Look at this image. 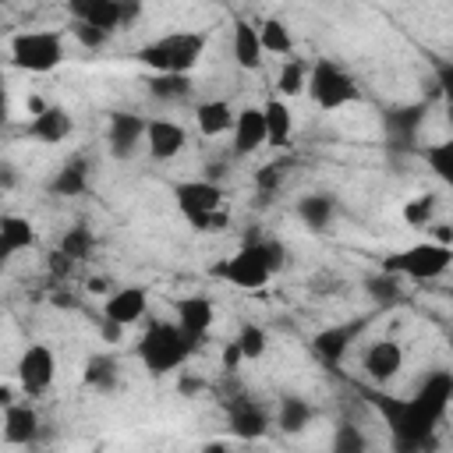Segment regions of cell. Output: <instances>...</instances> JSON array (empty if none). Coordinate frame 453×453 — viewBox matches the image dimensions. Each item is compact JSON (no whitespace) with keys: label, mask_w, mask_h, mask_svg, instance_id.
Returning <instances> with one entry per match:
<instances>
[{"label":"cell","mask_w":453,"mask_h":453,"mask_svg":"<svg viewBox=\"0 0 453 453\" xmlns=\"http://www.w3.org/2000/svg\"><path fill=\"white\" fill-rule=\"evenodd\" d=\"M449 400H453V375L449 372H432L411 400H389V396L379 393V411L386 414L396 442L403 449H414V446L428 442V435L442 421Z\"/></svg>","instance_id":"obj_1"},{"label":"cell","mask_w":453,"mask_h":453,"mask_svg":"<svg viewBox=\"0 0 453 453\" xmlns=\"http://www.w3.org/2000/svg\"><path fill=\"white\" fill-rule=\"evenodd\" d=\"M283 265H287V255L276 241H255V244H244L241 251H234L230 258L216 262L212 273L237 290H262Z\"/></svg>","instance_id":"obj_2"},{"label":"cell","mask_w":453,"mask_h":453,"mask_svg":"<svg viewBox=\"0 0 453 453\" xmlns=\"http://www.w3.org/2000/svg\"><path fill=\"white\" fill-rule=\"evenodd\" d=\"M198 347V336H191L180 322H149L138 340V357L149 368V375H166L180 368Z\"/></svg>","instance_id":"obj_3"},{"label":"cell","mask_w":453,"mask_h":453,"mask_svg":"<svg viewBox=\"0 0 453 453\" xmlns=\"http://www.w3.org/2000/svg\"><path fill=\"white\" fill-rule=\"evenodd\" d=\"M209 35L205 32H166L152 42H145L134 57L138 64L152 71H170V74H191V67L202 60Z\"/></svg>","instance_id":"obj_4"},{"label":"cell","mask_w":453,"mask_h":453,"mask_svg":"<svg viewBox=\"0 0 453 453\" xmlns=\"http://www.w3.org/2000/svg\"><path fill=\"white\" fill-rule=\"evenodd\" d=\"M449 265H453V244H442V241H421L382 258V269L403 280H439Z\"/></svg>","instance_id":"obj_5"},{"label":"cell","mask_w":453,"mask_h":453,"mask_svg":"<svg viewBox=\"0 0 453 453\" xmlns=\"http://www.w3.org/2000/svg\"><path fill=\"white\" fill-rule=\"evenodd\" d=\"M11 50V64L32 74H46L53 67H60L64 60V35L53 28H32V32H18L7 42Z\"/></svg>","instance_id":"obj_6"},{"label":"cell","mask_w":453,"mask_h":453,"mask_svg":"<svg viewBox=\"0 0 453 453\" xmlns=\"http://www.w3.org/2000/svg\"><path fill=\"white\" fill-rule=\"evenodd\" d=\"M308 96L319 110H340V106H350L361 99V88L357 81L350 78L347 67H340L336 60L329 57H319L308 71Z\"/></svg>","instance_id":"obj_7"},{"label":"cell","mask_w":453,"mask_h":453,"mask_svg":"<svg viewBox=\"0 0 453 453\" xmlns=\"http://www.w3.org/2000/svg\"><path fill=\"white\" fill-rule=\"evenodd\" d=\"M173 202L195 230L209 234L216 230V212L223 209V188L212 180H180L173 184Z\"/></svg>","instance_id":"obj_8"},{"label":"cell","mask_w":453,"mask_h":453,"mask_svg":"<svg viewBox=\"0 0 453 453\" xmlns=\"http://www.w3.org/2000/svg\"><path fill=\"white\" fill-rule=\"evenodd\" d=\"M14 375H18V386H21L25 396H42L53 386V379H57V357H53V350L46 343H28L21 350V357H18Z\"/></svg>","instance_id":"obj_9"},{"label":"cell","mask_w":453,"mask_h":453,"mask_svg":"<svg viewBox=\"0 0 453 453\" xmlns=\"http://www.w3.org/2000/svg\"><path fill=\"white\" fill-rule=\"evenodd\" d=\"M145 131H149L145 117L127 113V110H113L110 120H106V149H110V156L113 159H131L142 149Z\"/></svg>","instance_id":"obj_10"},{"label":"cell","mask_w":453,"mask_h":453,"mask_svg":"<svg viewBox=\"0 0 453 453\" xmlns=\"http://www.w3.org/2000/svg\"><path fill=\"white\" fill-rule=\"evenodd\" d=\"M234 152L237 156H251L258 152L262 145H269V127H265V110L262 106H244L237 110V120H234Z\"/></svg>","instance_id":"obj_11"},{"label":"cell","mask_w":453,"mask_h":453,"mask_svg":"<svg viewBox=\"0 0 453 453\" xmlns=\"http://www.w3.org/2000/svg\"><path fill=\"white\" fill-rule=\"evenodd\" d=\"M145 311H149V290L138 287V283L110 290V297H106V304H103V319L120 322V326H134V322H142Z\"/></svg>","instance_id":"obj_12"},{"label":"cell","mask_w":453,"mask_h":453,"mask_svg":"<svg viewBox=\"0 0 453 453\" xmlns=\"http://www.w3.org/2000/svg\"><path fill=\"white\" fill-rule=\"evenodd\" d=\"M188 145V131L177 124V120H166V117H156L149 120V131H145V149L156 163H170L173 156H180V149Z\"/></svg>","instance_id":"obj_13"},{"label":"cell","mask_w":453,"mask_h":453,"mask_svg":"<svg viewBox=\"0 0 453 453\" xmlns=\"http://www.w3.org/2000/svg\"><path fill=\"white\" fill-rule=\"evenodd\" d=\"M368 326V319H354V322H343V326H329V329H322L315 340H311V350L326 361V365H336L343 354H347V347L357 340V333Z\"/></svg>","instance_id":"obj_14"},{"label":"cell","mask_w":453,"mask_h":453,"mask_svg":"<svg viewBox=\"0 0 453 453\" xmlns=\"http://www.w3.org/2000/svg\"><path fill=\"white\" fill-rule=\"evenodd\" d=\"M400 368H403V347L396 340H375V343H368V350H365V372H368V379L389 382V379L400 375Z\"/></svg>","instance_id":"obj_15"},{"label":"cell","mask_w":453,"mask_h":453,"mask_svg":"<svg viewBox=\"0 0 453 453\" xmlns=\"http://www.w3.org/2000/svg\"><path fill=\"white\" fill-rule=\"evenodd\" d=\"M25 131H28V138H35L42 145H57L74 131V120H71V113L64 106H46L28 120Z\"/></svg>","instance_id":"obj_16"},{"label":"cell","mask_w":453,"mask_h":453,"mask_svg":"<svg viewBox=\"0 0 453 453\" xmlns=\"http://www.w3.org/2000/svg\"><path fill=\"white\" fill-rule=\"evenodd\" d=\"M39 432V414L28 403H4V442L11 446H28Z\"/></svg>","instance_id":"obj_17"},{"label":"cell","mask_w":453,"mask_h":453,"mask_svg":"<svg viewBox=\"0 0 453 453\" xmlns=\"http://www.w3.org/2000/svg\"><path fill=\"white\" fill-rule=\"evenodd\" d=\"M230 50H234L237 67L255 71V67L262 64V53H265L262 35H258V25H251V21L237 18V21H234V39H230Z\"/></svg>","instance_id":"obj_18"},{"label":"cell","mask_w":453,"mask_h":453,"mask_svg":"<svg viewBox=\"0 0 453 453\" xmlns=\"http://www.w3.org/2000/svg\"><path fill=\"white\" fill-rule=\"evenodd\" d=\"M35 244V226L28 223V216H14L4 212L0 216V258H14L18 251Z\"/></svg>","instance_id":"obj_19"},{"label":"cell","mask_w":453,"mask_h":453,"mask_svg":"<svg viewBox=\"0 0 453 453\" xmlns=\"http://www.w3.org/2000/svg\"><path fill=\"white\" fill-rule=\"evenodd\" d=\"M226 414H230V432L237 439H258L269 428V414L255 400H234Z\"/></svg>","instance_id":"obj_20"},{"label":"cell","mask_w":453,"mask_h":453,"mask_svg":"<svg viewBox=\"0 0 453 453\" xmlns=\"http://www.w3.org/2000/svg\"><path fill=\"white\" fill-rule=\"evenodd\" d=\"M177 322L191 333V336H205L209 333V326H212V319H216V308H212V301L209 297H202V294H191V297H180L177 304Z\"/></svg>","instance_id":"obj_21"},{"label":"cell","mask_w":453,"mask_h":453,"mask_svg":"<svg viewBox=\"0 0 453 453\" xmlns=\"http://www.w3.org/2000/svg\"><path fill=\"white\" fill-rule=\"evenodd\" d=\"M195 120H198V131H202L205 138H216V134H226V131H234L237 110H234L226 99H209V103H198V110H195Z\"/></svg>","instance_id":"obj_22"},{"label":"cell","mask_w":453,"mask_h":453,"mask_svg":"<svg viewBox=\"0 0 453 453\" xmlns=\"http://www.w3.org/2000/svg\"><path fill=\"white\" fill-rule=\"evenodd\" d=\"M85 188H88V159H81V156L67 159L57 170V177L50 180V191L60 198H78V195H85Z\"/></svg>","instance_id":"obj_23"},{"label":"cell","mask_w":453,"mask_h":453,"mask_svg":"<svg viewBox=\"0 0 453 453\" xmlns=\"http://www.w3.org/2000/svg\"><path fill=\"white\" fill-rule=\"evenodd\" d=\"M297 216H301V223H304L308 230L322 234V230H329V223H333V216H336V202H333L329 195H304V198L297 202Z\"/></svg>","instance_id":"obj_24"},{"label":"cell","mask_w":453,"mask_h":453,"mask_svg":"<svg viewBox=\"0 0 453 453\" xmlns=\"http://www.w3.org/2000/svg\"><path fill=\"white\" fill-rule=\"evenodd\" d=\"M265 127H269V145L273 149H283L287 142H290V134H294V113H290V106L276 96V99H269L265 106Z\"/></svg>","instance_id":"obj_25"},{"label":"cell","mask_w":453,"mask_h":453,"mask_svg":"<svg viewBox=\"0 0 453 453\" xmlns=\"http://www.w3.org/2000/svg\"><path fill=\"white\" fill-rule=\"evenodd\" d=\"M145 88L159 103H177V99L191 96V78L188 74H170V71H152V78L145 81Z\"/></svg>","instance_id":"obj_26"},{"label":"cell","mask_w":453,"mask_h":453,"mask_svg":"<svg viewBox=\"0 0 453 453\" xmlns=\"http://www.w3.org/2000/svg\"><path fill=\"white\" fill-rule=\"evenodd\" d=\"M311 418H315V411H311V403H308L304 396H283V400H280V411H276V425H280L287 435H297V432H304V428L311 425Z\"/></svg>","instance_id":"obj_27"},{"label":"cell","mask_w":453,"mask_h":453,"mask_svg":"<svg viewBox=\"0 0 453 453\" xmlns=\"http://www.w3.org/2000/svg\"><path fill=\"white\" fill-rule=\"evenodd\" d=\"M403 276H396V273H389V269H379V273H372L368 280H365V294L379 304V308H389V304H396L400 297H403V283H400Z\"/></svg>","instance_id":"obj_28"},{"label":"cell","mask_w":453,"mask_h":453,"mask_svg":"<svg viewBox=\"0 0 453 453\" xmlns=\"http://www.w3.org/2000/svg\"><path fill=\"white\" fill-rule=\"evenodd\" d=\"M120 365H117V357L113 354H92L88 361H85V386L88 389H99V393H113V386H117V372Z\"/></svg>","instance_id":"obj_29"},{"label":"cell","mask_w":453,"mask_h":453,"mask_svg":"<svg viewBox=\"0 0 453 453\" xmlns=\"http://www.w3.org/2000/svg\"><path fill=\"white\" fill-rule=\"evenodd\" d=\"M258 35H262L265 53H280V57H287V53L294 50V35H290V25H287L283 18H265V21L258 25Z\"/></svg>","instance_id":"obj_30"},{"label":"cell","mask_w":453,"mask_h":453,"mask_svg":"<svg viewBox=\"0 0 453 453\" xmlns=\"http://www.w3.org/2000/svg\"><path fill=\"white\" fill-rule=\"evenodd\" d=\"M421 156H425L428 170H432L442 184H449V188H453V138H442V142H435V145L421 149Z\"/></svg>","instance_id":"obj_31"},{"label":"cell","mask_w":453,"mask_h":453,"mask_svg":"<svg viewBox=\"0 0 453 453\" xmlns=\"http://www.w3.org/2000/svg\"><path fill=\"white\" fill-rule=\"evenodd\" d=\"M421 117H425V106H400V110H393V113L386 117V127H389L393 138L411 142L414 131H418V124H421Z\"/></svg>","instance_id":"obj_32"},{"label":"cell","mask_w":453,"mask_h":453,"mask_svg":"<svg viewBox=\"0 0 453 453\" xmlns=\"http://www.w3.org/2000/svg\"><path fill=\"white\" fill-rule=\"evenodd\" d=\"M276 88H280L283 99L308 92V67L297 64V60H287V64L280 67V74H276Z\"/></svg>","instance_id":"obj_33"},{"label":"cell","mask_w":453,"mask_h":453,"mask_svg":"<svg viewBox=\"0 0 453 453\" xmlns=\"http://www.w3.org/2000/svg\"><path fill=\"white\" fill-rule=\"evenodd\" d=\"M237 347H241V354H244V361H258L262 354H265V347H269V336H265V329L262 326H255V322H244L241 329H237Z\"/></svg>","instance_id":"obj_34"},{"label":"cell","mask_w":453,"mask_h":453,"mask_svg":"<svg viewBox=\"0 0 453 453\" xmlns=\"http://www.w3.org/2000/svg\"><path fill=\"white\" fill-rule=\"evenodd\" d=\"M92 248H96V237H92V230H88L85 223H74V226L60 237V251H67L74 262H78V258H88Z\"/></svg>","instance_id":"obj_35"},{"label":"cell","mask_w":453,"mask_h":453,"mask_svg":"<svg viewBox=\"0 0 453 453\" xmlns=\"http://www.w3.org/2000/svg\"><path fill=\"white\" fill-rule=\"evenodd\" d=\"M435 216V195H414L403 205V223L407 226H428Z\"/></svg>","instance_id":"obj_36"},{"label":"cell","mask_w":453,"mask_h":453,"mask_svg":"<svg viewBox=\"0 0 453 453\" xmlns=\"http://www.w3.org/2000/svg\"><path fill=\"white\" fill-rule=\"evenodd\" d=\"M333 449L340 453H361L365 449V435L357 432V425H340L333 435Z\"/></svg>","instance_id":"obj_37"},{"label":"cell","mask_w":453,"mask_h":453,"mask_svg":"<svg viewBox=\"0 0 453 453\" xmlns=\"http://www.w3.org/2000/svg\"><path fill=\"white\" fill-rule=\"evenodd\" d=\"M74 39H78L85 50H96V46H103V42L110 39V32H103V28H96V25H88V21H74Z\"/></svg>","instance_id":"obj_38"},{"label":"cell","mask_w":453,"mask_h":453,"mask_svg":"<svg viewBox=\"0 0 453 453\" xmlns=\"http://www.w3.org/2000/svg\"><path fill=\"white\" fill-rule=\"evenodd\" d=\"M113 4H117V14H120V28H131L145 11V0H113Z\"/></svg>","instance_id":"obj_39"},{"label":"cell","mask_w":453,"mask_h":453,"mask_svg":"<svg viewBox=\"0 0 453 453\" xmlns=\"http://www.w3.org/2000/svg\"><path fill=\"white\" fill-rule=\"evenodd\" d=\"M99 4H103V0H67V11H71L74 21H88Z\"/></svg>","instance_id":"obj_40"},{"label":"cell","mask_w":453,"mask_h":453,"mask_svg":"<svg viewBox=\"0 0 453 453\" xmlns=\"http://www.w3.org/2000/svg\"><path fill=\"white\" fill-rule=\"evenodd\" d=\"M280 177H283V166L269 163V166H262V173H255V184H258V188H276Z\"/></svg>","instance_id":"obj_41"},{"label":"cell","mask_w":453,"mask_h":453,"mask_svg":"<svg viewBox=\"0 0 453 453\" xmlns=\"http://www.w3.org/2000/svg\"><path fill=\"white\" fill-rule=\"evenodd\" d=\"M244 361V354H241V347H237V340H230L226 347H223V368L226 372H237V365Z\"/></svg>","instance_id":"obj_42"},{"label":"cell","mask_w":453,"mask_h":453,"mask_svg":"<svg viewBox=\"0 0 453 453\" xmlns=\"http://www.w3.org/2000/svg\"><path fill=\"white\" fill-rule=\"evenodd\" d=\"M71 262H74V258H71L67 251H60V248H57V251L50 255V262H46V265H50V273H57V276H64V273L71 269Z\"/></svg>","instance_id":"obj_43"},{"label":"cell","mask_w":453,"mask_h":453,"mask_svg":"<svg viewBox=\"0 0 453 453\" xmlns=\"http://www.w3.org/2000/svg\"><path fill=\"white\" fill-rule=\"evenodd\" d=\"M439 85H442V96H446V103L453 110V64H442L439 67Z\"/></svg>","instance_id":"obj_44"}]
</instances>
